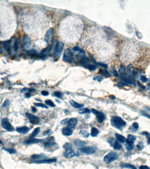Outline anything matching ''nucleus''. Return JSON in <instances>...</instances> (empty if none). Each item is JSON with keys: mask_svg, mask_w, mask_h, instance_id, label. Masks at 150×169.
<instances>
[{"mask_svg": "<svg viewBox=\"0 0 150 169\" xmlns=\"http://www.w3.org/2000/svg\"><path fill=\"white\" fill-rule=\"evenodd\" d=\"M142 135H144L146 136L147 138V143L148 144H150V134L147 132H143Z\"/></svg>", "mask_w": 150, "mask_h": 169, "instance_id": "nucleus-38", "label": "nucleus"}, {"mask_svg": "<svg viewBox=\"0 0 150 169\" xmlns=\"http://www.w3.org/2000/svg\"><path fill=\"white\" fill-rule=\"evenodd\" d=\"M34 106L37 107H40V108H44L46 109H48V107L46 106L45 104H43L42 103H34Z\"/></svg>", "mask_w": 150, "mask_h": 169, "instance_id": "nucleus-34", "label": "nucleus"}, {"mask_svg": "<svg viewBox=\"0 0 150 169\" xmlns=\"http://www.w3.org/2000/svg\"><path fill=\"white\" fill-rule=\"evenodd\" d=\"M139 168L140 169H150L149 167L147 166H141Z\"/></svg>", "mask_w": 150, "mask_h": 169, "instance_id": "nucleus-55", "label": "nucleus"}, {"mask_svg": "<svg viewBox=\"0 0 150 169\" xmlns=\"http://www.w3.org/2000/svg\"><path fill=\"white\" fill-rule=\"evenodd\" d=\"M3 52V49H2V46H1V43H0V54H2Z\"/></svg>", "mask_w": 150, "mask_h": 169, "instance_id": "nucleus-58", "label": "nucleus"}, {"mask_svg": "<svg viewBox=\"0 0 150 169\" xmlns=\"http://www.w3.org/2000/svg\"><path fill=\"white\" fill-rule=\"evenodd\" d=\"M54 137H49L45 139V142H48V143H51V142H54Z\"/></svg>", "mask_w": 150, "mask_h": 169, "instance_id": "nucleus-42", "label": "nucleus"}, {"mask_svg": "<svg viewBox=\"0 0 150 169\" xmlns=\"http://www.w3.org/2000/svg\"><path fill=\"white\" fill-rule=\"evenodd\" d=\"M41 94L44 96H48L49 93V92L48 91H45V90H43L41 92Z\"/></svg>", "mask_w": 150, "mask_h": 169, "instance_id": "nucleus-51", "label": "nucleus"}, {"mask_svg": "<svg viewBox=\"0 0 150 169\" xmlns=\"http://www.w3.org/2000/svg\"><path fill=\"white\" fill-rule=\"evenodd\" d=\"M140 113H141V114L142 115H143V116H144L145 117H146L147 118L150 119V114H147V113H146V112H145V111H140Z\"/></svg>", "mask_w": 150, "mask_h": 169, "instance_id": "nucleus-45", "label": "nucleus"}, {"mask_svg": "<svg viewBox=\"0 0 150 169\" xmlns=\"http://www.w3.org/2000/svg\"><path fill=\"white\" fill-rule=\"evenodd\" d=\"M132 126H133V128L135 129H138V128H139V124L137 123H133Z\"/></svg>", "mask_w": 150, "mask_h": 169, "instance_id": "nucleus-52", "label": "nucleus"}, {"mask_svg": "<svg viewBox=\"0 0 150 169\" xmlns=\"http://www.w3.org/2000/svg\"><path fill=\"white\" fill-rule=\"evenodd\" d=\"M77 124V120L76 118H69L68 121V126L69 128L71 129L72 130L75 129V127Z\"/></svg>", "mask_w": 150, "mask_h": 169, "instance_id": "nucleus-8", "label": "nucleus"}, {"mask_svg": "<svg viewBox=\"0 0 150 169\" xmlns=\"http://www.w3.org/2000/svg\"><path fill=\"white\" fill-rule=\"evenodd\" d=\"M1 126L2 128L6 130L11 132L14 130V127L9 123V120L7 118H4L1 120Z\"/></svg>", "mask_w": 150, "mask_h": 169, "instance_id": "nucleus-4", "label": "nucleus"}, {"mask_svg": "<svg viewBox=\"0 0 150 169\" xmlns=\"http://www.w3.org/2000/svg\"><path fill=\"white\" fill-rule=\"evenodd\" d=\"M19 48V42L18 39H16V40H15L14 43V49L15 52H17Z\"/></svg>", "mask_w": 150, "mask_h": 169, "instance_id": "nucleus-35", "label": "nucleus"}, {"mask_svg": "<svg viewBox=\"0 0 150 169\" xmlns=\"http://www.w3.org/2000/svg\"><path fill=\"white\" fill-rule=\"evenodd\" d=\"M45 103L47 105L51 107H55L56 105L54 103V102L51 100H47L45 101Z\"/></svg>", "mask_w": 150, "mask_h": 169, "instance_id": "nucleus-33", "label": "nucleus"}, {"mask_svg": "<svg viewBox=\"0 0 150 169\" xmlns=\"http://www.w3.org/2000/svg\"><path fill=\"white\" fill-rule=\"evenodd\" d=\"M110 98L111 99L114 100V99H116V97H115V96H111L110 97Z\"/></svg>", "mask_w": 150, "mask_h": 169, "instance_id": "nucleus-60", "label": "nucleus"}, {"mask_svg": "<svg viewBox=\"0 0 150 169\" xmlns=\"http://www.w3.org/2000/svg\"><path fill=\"white\" fill-rule=\"evenodd\" d=\"M137 149L138 150H141L142 149H143L144 145V143L143 142H140L138 143H137V145H136Z\"/></svg>", "mask_w": 150, "mask_h": 169, "instance_id": "nucleus-40", "label": "nucleus"}, {"mask_svg": "<svg viewBox=\"0 0 150 169\" xmlns=\"http://www.w3.org/2000/svg\"><path fill=\"white\" fill-rule=\"evenodd\" d=\"M78 112L79 114H88L90 113V110L88 108H84L82 109H80L78 110Z\"/></svg>", "mask_w": 150, "mask_h": 169, "instance_id": "nucleus-29", "label": "nucleus"}, {"mask_svg": "<svg viewBox=\"0 0 150 169\" xmlns=\"http://www.w3.org/2000/svg\"><path fill=\"white\" fill-rule=\"evenodd\" d=\"M108 142L115 150H119L122 148V145L119 143L118 141L116 140L113 138H109L108 140Z\"/></svg>", "mask_w": 150, "mask_h": 169, "instance_id": "nucleus-6", "label": "nucleus"}, {"mask_svg": "<svg viewBox=\"0 0 150 169\" xmlns=\"http://www.w3.org/2000/svg\"><path fill=\"white\" fill-rule=\"evenodd\" d=\"M97 120L99 123H102L105 119V116L104 114L102 112H99V113L96 115Z\"/></svg>", "mask_w": 150, "mask_h": 169, "instance_id": "nucleus-18", "label": "nucleus"}, {"mask_svg": "<svg viewBox=\"0 0 150 169\" xmlns=\"http://www.w3.org/2000/svg\"><path fill=\"white\" fill-rule=\"evenodd\" d=\"M62 133L66 136H70L73 133V130L69 128L68 127H64L62 129Z\"/></svg>", "mask_w": 150, "mask_h": 169, "instance_id": "nucleus-17", "label": "nucleus"}, {"mask_svg": "<svg viewBox=\"0 0 150 169\" xmlns=\"http://www.w3.org/2000/svg\"><path fill=\"white\" fill-rule=\"evenodd\" d=\"M27 54L32 56H36L37 54V51L35 49H31V50H29L27 52Z\"/></svg>", "mask_w": 150, "mask_h": 169, "instance_id": "nucleus-27", "label": "nucleus"}, {"mask_svg": "<svg viewBox=\"0 0 150 169\" xmlns=\"http://www.w3.org/2000/svg\"><path fill=\"white\" fill-rule=\"evenodd\" d=\"M46 157V156L43 155H33L31 156V159L34 161H37L40 159Z\"/></svg>", "mask_w": 150, "mask_h": 169, "instance_id": "nucleus-26", "label": "nucleus"}, {"mask_svg": "<svg viewBox=\"0 0 150 169\" xmlns=\"http://www.w3.org/2000/svg\"><path fill=\"white\" fill-rule=\"evenodd\" d=\"M53 95L55 97L58 98H61L62 96V93L59 91H55L54 92Z\"/></svg>", "mask_w": 150, "mask_h": 169, "instance_id": "nucleus-43", "label": "nucleus"}, {"mask_svg": "<svg viewBox=\"0 0 150 169\" xmlns=\"http://www.w3.org/2000/svg\"><path fill=\"white\" fill-rule=\"evenodd\" d=\"M128 72L130 76H133L134 75V68L132 64H130L128 66Z\"/></svg>", "mask_w": 150, "mask_h": 169, "instance_id": "nucleus-23", "label": "nucleus"}, {"mask_svg": "<svg viewBox=\"0 0 150 169\" xmlns=\"http://www.w3.org/2000/svg\"><path fill=\"white\" fill-rule=\"evenodd\" d=\"M69 103L71 104V105L72 106H73V108H82L83 106H84V105L83 104H82V103H77V102L73 100H70L69 101Z\"/></svg>", "mask_w": 150, "mask_h": 169, "instance_id": "nucleus-19", "label": "nucleus"}, {"mask_svg": "<svg viewBox=\"0 0 150 169\" xmlns=\"http://www.w3.org/2000/svg\"><path fill=\"white\" fill-rule=\"evenodd\" d=\"M126 68L124 66H121L119 68V72L121 75H125L126 74Z\"/></svg>", "mask_w": 150, "mask_h": 169, "instance_id": "nucleus-36", "label": "nucleus"}, {"mask_svg": "<svg viewBox=\"0 0 150 169\" xmlns=\"http://www.w3.org/2000/svg\"><path fill=\"white\" fill-rule=\"evenodd\" d=\"M63 155L65 157L68 159H70L74 157L76 155V153L73 149H70L66 150L65 152H64Z\"/></svg>", "mask_w": 150, "mask_h": 169, "instance_id": "nucleus-11", "label": "nucleus"}, {"mask_svg": "<svg viewBox=\"0 0 150 169\" xmlns=\"http://www.w3.org/2000/svg\"><path fill=\"white\" fill-rule=\"evenodd\" d=\"M31 110H32V111L33 112H34V113L37 111V109L34 107H33V106L31 107Z\"/></svg>", "mask_w": 150, "mask_h": 169, "instance_id": "nucleus-57", "label": "nucleus"}, {"mask_svg": "<svg viewBox=\"0 0 150 169\" xmlns=\"http://www.w3.org/2000/svg\"><path fill=\"white\" fill-rule=\"evenodd\" d=\"M99 73L104 76H105V77L110 76V74L109 73V72L105 70H103V69L99 70Z\"/></svg>", "mask_w": 150, "mask_h": 169, "instance_id": "nucleus-28", "label": "nucleus"}, {"mask_svg": "<svg viewBox=\"0 0 150 169\" xmlns=\"http://www.w3.org/2000/svg\"><path fill=\"white\" fill-rule=\"evenodd\" d=\"M74 143L75 145H76L78 147H83L85 146L86 144V142L83 141V140H81L80 139H76L75 140Z\"/></svg>", "mask_w": 150, "mask_h": 169, "instance_id": "nucleus-22", "label": "nucleus"}, {"mask_svg": "<svg viewBox=\"0 0 150 169\" xmlns=\"http://www.w3.org/2000/svg\"><path fill=\"white\" fill-rule=\"evenodd\" d=\"M69 120V118H66V119H63V120L61 122V125H66V124L68 123V121Z\"/></svg>", "mask_w": 150, "mask_h": 169, "instance_id": "nucleus-50", "label": "nucleus"}, {"mask_svg": "<svg viewBox=\"0 0 150 169\" xmlns=\"http://www.w3.org/2000/svg\"><path fill=\"white\" fill-rule=\"evenodd\" d=\"M126 149L128 151H130L134 149V146L133 145H127L126 146Z\"/></svg>", "mask_w": 150, "mask_h": 169, "instance_id": "nucleus-48", "label": "nucleus"}, {"mask_svg": "<svg viewBox=\"0 0 150 169\" xmlns=\"http://www.w3.org/2000/svg\"><path fill=\"white\" fill-rule=\"evenodd\" d=\"M139 86H140L141 88H142L143 89H145V87L144 86H143L141 84H140V83H139Z\"/></svg>", "mask_w": 150, "mask_h": 169, "instance_id": "nucleus-61", "label": "nucleus"}, {"mask_svg": "<svg viewBox=\"0 0 150 169\" xmlns=\"http://www.w3.org/2000/svg\"><path fill=\"white\" fill-rule=\"evenodd\" d=\"M52 133H53V131L51 130V129H47V130H46L43 133V135L44 136H50Z\"/></svg>", "mask_w": 150, "mask_h": 169, "instance_id": "nucleus-39", "label": "nucleus"}, {"mask_svg": "<svg viewBox=\"0 0 150 169\" xmlns=\"http://www.w3.org/2000/svg\"><path fill=\"white\" fill-rule=\"evenodd\" d=\"M87 68L91 71H94L96 69V67L93 64H89L88 66L87 67Z\"/></svg>", "mask_w": 150, "mask_h": 169, "instance_id": "nucleus-41", "label": "nucleus"}, {"mask_svg": "<svg viewBox=\"0 0 150 169\" xmlns=\"http://www.w3.org/2000/svg\"><path fill=\"white\" fill-rule=\"evenodd\" d=\"M2 143V141H1V140H0V144H1V143Z\"/></svg>", "mask_w": 150, "mask_h": 169, "instance_id": "nucleus-62", "label": "nucleus"}, {"mask_svg": "<svg viewBox=\"0 0 150 169\" xmlns=\"http://www.w3.org/2000/svg\"><path fill=\"white\" fill-rule=\"evenodd\" d=\"M23 42L24 43L25 49H29L31 46V40L30 38L27 35L25 36L23 38Z\"/></svg>", "mask_w": 150, "mask_h": 169, "instance_id": "nucleus-13", "label": "nucleus"}, {"mask_svg": "<svg viewBox=\"0 0 150 169\" xmlns=\"http://www.w3.org/2000/svg\"><path fill=\"white\" fill-rule=\"evenodd\" d=\"M64 48V43L62 42H58L57 43L54 49V53L55 54H58L62 52Z\"/></svg>", "mask_w": 150, "mask_h": 169, "instance_id": "nucleus-9", "label": "nucleus"}, {"mask_svg": "<svg viewBox=\"0 0 150 169\" xmlns=\"http://www.w3.org/2000/svg\"><path fill=\"white\" fill-rule=\"evenodd\" d=\"M42 141V140L39 139H35V138H30L28 140H25L24 142V144L26 145H29L33 143H39Z\"/></svg>", "mask_w": 150, "mask_h": 169, "instance_id": "nucleus-14", "label": "nucleus"}, {"mask_svg": "<svg viewBox=\"0 0 150 169\" xmlns=\"http://www.w3.org/2000/svg\"><path fill=\"white\" fill-rule=\"evenodd\" d=\"M111 72L112 75H114L115 76H118V73L116 72V70L115 69V68L112 67L110 70Z\"/></svg>", "mask_w": 150, "mask_h": 169, "instance_id": "nucleus-44", "label": "nucleus"}, {"mask_svg": "<svg viewBox=\"0 0 150 169\" xmlns=\"http://www.w3.org/2000/svg\"><path fill=\"white\" fill-rule=\"evenodd\" d=\"M115 136H116V139L120 143H123L125 142L126 141V138L122 135L116 133H115Z\"/></svg>", "mask_w": 150, "mask_h": 169, "instance_id": "nucleus-20", "label": "nucleus"}, {"mask_svg": "<svg viewBox=\"0 0 150 169\" xmlns=\"http://www.w3.org/2000/svg\"><path fill=\"white\" fill-rule=\"evenodd\" d=\"M140 80L141 81L143 82H147L148 79L147 77H146L145 75H141L140 77Z\"/></svg>", "mask_w": 150, "mask_h": 169, "instance_id": "nucleus-46", "label": "nucleus"}, {"mask_svg": "<svg viewBox=\"0 0 150 169\" xmlns=\"http://www.w3.org/2000/svg\"><path fill=\"white\" fill-rule=\"evenodd\" d=\"M91 112H92L93 113L94 115H97L98 113L99 112L98 111H97L96 109H94V108H92L91 109Z\"/></svg>", "mask_w": 150, "mask_h": 169, "instance_id": "nucleus-53", "label": "nucleus"}, {"mask_svg": "<svg viewBox=\"0 0 150 169\" xmlns=\"http://www.w3.org/2000/svg\"><path fill=\"white\" fill-rule=\"evenodd\" d=\"M136 138L132 134H129L128 135L127 138L126 139V143L127 145H133L134 143V141L136 140Z\"/></svg>", "mask_w": 150, "mask_h": 169, "instance_id": "nucleus-15", "label": "nucleus"}, {"mask_svg": "<svg viewBox=\"0 0 150 169\" xmlns=\"http://www.w3.org/2000/svg\"><path fill=\"white\" fill-rule=\"evenodd\" d=\"M29 129L26 126L19 127L16 128V131L21 134H26L29 132Z\"/></svg>", "mask_w": 150, "mask_h": 169, "instance_id": "nucleus-10", "label": "nucleus"}, {"mask_svg": "<svg viewBox=\"0 0 150 169\" xmlns=\"http://www.w3.org/2000/svg\"><path fill=\"white\" fill-rule=\"evenodd\" d=\"M25 97L26 98H29L30 97V94L29 92H27L25 94Z\"/></svg>", "mask_w": 150, "mask_h": 169, "instance_id": "nucleus-59", "label": "nucleus"}, {"mask_svg": "<svg viewBox=\"0 0 150 169\" xmlns=\"http://www.w3.org/2000/svg\"><path fill=\"white\" fill-rule=\"evenodd\" d=\"M3 46L5 49L6 52H9L10 51V47H11V41H5L3 42Z\"/></svg>", "mask_w": 150, "mask_h": 169, "instance_id": "nucleus-21", "label": "nucleus"}, {"mask_svg": "<svg viewBox=\"0 0 150 169\" xmlns=\"http://www.w3.org/2000/svg\"><path fill=\"white\" fill-rule=\"evenodd\" d=\"M78 150H79L80 152H82L83 154L87 155H91L96 152L97 148L95 147L88 146L79 148Z\"/></svg>", "mask_w": 150, "mask_h": 169, "instance_id": "nucleus-3", "label": "nucleus"}, {"mask_svg": "<svg viewBox=\"0 0 150 169\" xmlns=\"http://www.w3.org/2000/svg\"><path fill=\"white\" fill-rule=\"evenodd\" d=\"M79 133H80V134L82 135L84 138H88L90 135L88 132H87L86 130H81L80 132H79Z\"/></svg>", "mask_w": 150, "mask_h": 169, "instance_id": "nucleus-37", "label": "nucleus"}, {"mask_svg": "<svg viewBox=\"0 0 150 169\" xmlns=\"http://www.w3.org/2000/svg\"><path fill=\"white\" fill-rule=\"evenodd\" d=\"M73 50L74 51H76V52H78L80 51V49L79 48L78 46H75L73 48Z\"/></svg>", "mask_w": 150, "mask_h": 169, "instance_id": "nucleus-54", "label": "nucleus"}, {"mask_svg": "<svg viewBox=\"0 0 150 169\" xmlns=\"http://www.w3.org/2000/svg\"><path fill=\"white\" fill-rule=\"evenodd\" d=\"M99 130L95 127L92 128L91 130V136L92 137H96L99 133Z\"/></svg>", "mask_w": 150, "mask_h": 169, "instance_id": "nucleus-25", "label": "nucleus"}, {"mask_svg": "<svg viewBox=\"0 0 150 169\" xmlns=\"http://www.w3.org/2000/svg\"><path fill=\"white\" fill-rule=\"evenodd\" d=\"M63 149L66 150H70V149H73V145L71 144V143H66L64 144V145L63 146Z\"/></svg>", "mask_w": 150, "mask_h": 169, "instance_id": "nucleus-32", "label": "nucleus"}, {"mask_svg": "<svg viewBox=\"0 0 150 169\" xmlns=\"http://www.w3.org/2000/svg\"><path fill=\"white\" fill-rule=\"evenodd\" d=\"M57 161L56 159H44L40 160L34 161V163H55Z\"/></svg>", "mask_w": 150, "mask_h": 169, "instance_id": "nucleus-12", "label": "nucleus"}, {"mask_svg": "<svg viewBox=\"0 0 150 169\" xmlns=\"http://www.w3.org/2000/svg\"><path fill=\"white\" fill-rule=\"evenodd\" d=\"M121 166L122 167L125 168H130L131 169H137L136 168L135 166H134L133 165L130 164H126V163H122L121 165Z\"/></svg>", "mask_w": 150, "mask_h": 169, "instance_id": "nucleus-31", "label": "nucleus"}, {"mask_svg": "<svg viewBox=\"0 0 150 169\" xmlns=\"http://www.w3.org/2000/svg\"><path fill=\"white\" fill-rule=\"evenodd\" d=\"M3 149L5 150L6 152H9L10 154H13L16 153V151L15 149L13 148H3Z\"/></svg>", "mask_w": 150, "mask_h": 169, "instance_id": "nucleus-30", "label": "nucleus"}, {"mask_svg": "<svg viewBox=\"0 0 150 169\" xmlns=\"http://www.w3.org/2000/svg\"><path fill=\"white\" fill-rule=\"evenodd\" d=\"M26 116L29 119V122L33 125H37L40 123V119L37 116L30 114L29 112H26L25 114Z\"/></svg>", "mask_w": 150, "mask_h": 169, "instance_id": "nucleus-5", "label": "nucleus"}, {"mask_svg": "<svg viewBox=\"0 0 150 169\" xmlns=\"http://www.w3.org/2000/svg\"><path fill=\"white\" fill-rule=\"evenodd\" d=\"M119 158L118 154L115 152H110L104 158V161L107 164H109L116 160Z\"/></svg>", "mask_w": 150, "mask_h": 169, "instance_id": "nucleus-2", "label": "nucleus"}, {"mask_svg": "<svg viewBox=\"0 0 150 169\" xmlns=\"http://www.w3.org/2000/svg\"><path fill=\"white\" fill-rule=\"evenodd\" d=\"M40 130V127H37L34 129V131L32 133L30 138H34L37 136V134L39 133Z\"/></svg>", "mask_w": 150, "mask_h": 169, "instance_id": "nucleus-24", "label": "nucleus"}, {"mask_svg": "<svg viewBox=\"0 0 150 169\" xmlns=\"http://www.w3.org/2000/svg\"><path fill=\"white\" fill-rule=\"evenodd\" d=\"M102 79H103V78L101 76H97L96 77H94L93 78V80L98 81V82H101L102 80Z\"/></svg>", "mask_w": 150, "mask_h": 169, "instance_id": "nucleus-47", "label": "nucleus"}, {"mask_svg": "<svg viewBox=\"0 0 150 169\" xmlns=\"http://www.w3.org/2000/svg\"><path fill=\"white\" fill-rule=\"evenodd\" d=\"M111 124L112 126L120 130L126 125V122L119 116H113L111 118Z\"/></svg>", "mask_w": 150, "mask_h": 169, "instance_id": "nucleus-1", "label": "nucleus"}, {"mask_svg": "<svg viewBox=\"0 0 150 169\" xmlns=\"http://www.w3.org/2000/svg\"><path fill=\"white\" fill-rule=\"evenodd\" d=\"M98 64L99 65H100V66H102V67H104L106 68H107V65L106 64H104V63H98Z\"/></svg>", "mask_w": 150, "mask_h": 169, "instance_id": "nucleus-56", "label": "nucleus"}, {"mask_svg": "<svg viewBox=\"0 0 150 169\" xmlns=\"http://www.w3.org/2000/svg\"><path fill=\"white\" fill-rule=\"evenodd\" d=\"M9 103H10V101L9 100H6L3 103V104H2V107H5L6 106L9 105Z\"/></svg>", "mask_w": 150, "mask_h": 169, "instance_id": "nucleus-49", "label": "nucleus"}, {"mask_svg": "<svg viewBox=\"0 0 150 169\" xmlns=\"http://www.w3.org/2000/svg\"><path fill=\"white\" fill-rule=\"evenodd\" d=\"M73 60V55L72 54L71 50L70 49H66L65 51L63 57V60L66 62H70V61Z\"/></svg>", "mask_w": 150, "mask_h": 169, "instance_id": "nucleus-7", "label": "nucleus"}, {"mask_svg": "<svg viewBox=\"0 0 150 169\" xmlns=\"http://www.w3.org/2000/svg\"><path fill=\"white\" fill-rule=\"evenodd\" d=\"M54 30L52 28L49 29L45 35V40L47 41L51 40L53 37Z\"/></svg>", "mask_w": 150, "mask_h": 169, "instance_id": "nucleus-16", "label": "nucleus"}]
</instances>
